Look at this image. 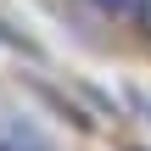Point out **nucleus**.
I'll use <instances>...</instances> for the list:
<instances>
[{
  "label": "nucleus",
  "mask_w": 151,
  "mask_h": 151,
  "mask_svg": "<svg viewBox=\"0 0 151 151\" xmlns=\"http://www.w3.org/2000/svg\"><path fill=\"white\" fill-rule=\"evenodd\" d=\"M106 11H146V0H101Z\"/></svg>",
  "instance_id": "obj_1"
}]
</instances>
